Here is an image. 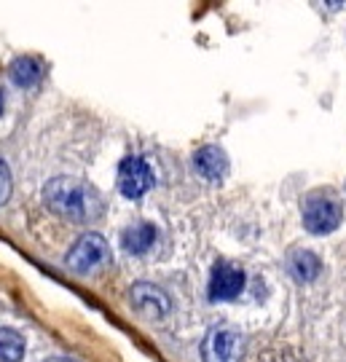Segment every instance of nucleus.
<instances>
[{"label":"nucleus","mask_w":346,"mask_h":362,"mask_svg":"<svg viewBox=\"0 0 346 362\" xmlns=\"http://www.w3.org/2000/svg\"><path fill=\"white\" fill-rule=\"evenodd\" d=\"M43 199L59 218L73 223H91L103 215V196L76 177H54L43 188Z\"/></svg>","instance_id":"1"},{"label":"nucleus","mask_w":346,"mask_h":362,"mask_svg":"<svg viewBox=\"0 0 346 362\" xmlns=\"http://www.w3.org/2000/svg\"><path fill=\"white\" fill-rule=\"evenodd\" d=\"M301 215H304V226L308 233H325L335 231L344 220V202L335 194L333 188H314L311 194H306L304 204H301Z\"/></svg>","instance_id":"2"},{"label":"nucleus","mask_w":346,"mask_h":362,"mask_svg":"<svg viewBox=\"0 0 346 362\" xmlns=\"http://www.w3.org/2000/svg\"><path fill=\"white\" fill-rule=\"evenodd\" d=\"M110 258V250H108V242H105L100 233H86V236H81L73 250L67 252V269L76 274H91L97 272V269H103L105 263Z\"/></svg>","instance_id":"3"},{"label":"nucleus","mask_w":346,"mask_h":362,"mask_svg":"<svg viewBox=\"0 0 346 362\" xmlns=\"http://www.w3.org/2000/svg\"><path fill=\"white\" fill-rule=\"evenodd\" d=\"M244 351V336L231 327H212L202 344L204 362H239Z\"/></svg>","instance_id":"4"},{"label":"nucleus","mask_w":346,"mask_h":362,"mask_svg":"<svg viewBox=\"0 0 346 362\" xmlns=\"http://www.w3.org/2000/svg\"><path fill=\"white\" fill-rule=\"evenodd\" d=\"M118 188L127 199H140L154 188V169L142 156H127L118 164Z\"/></svg>","instance_id":"5"},{"label":"nucleus","mask_w":346,"mask_h":362,"mask_svg":"<svg viewBox=\"0 0 346 362\" xmlns=\"http://www.w3.org/2000/svg\"><path fill=\"white\" fill-rule=\"evenodd\" d=\"M129 298H132L134 309L140 311L142 317H148V320H161L172 309V300H169L167 293L161 287L151 285V282H137L132 287Z\"/></svg>","instance_id":"6"},{"label":"nucleus","mask_w":346,"mask_h":362,"mask_svg":"<svg viewBox=\"0 0 346 362\" xmlns=\"http://www.w3.org/2000/svg\"><path fill=\"white\" fill-rule=\"evenodd\" d=\"M244 290V272L233 263H218L209 276V300H233Z\"/></svg>","instance_id":"7"},{"label":"nucleus","mask_w":346,"mask_h":362,"mask_svg":"<svg viewBox=\"0 0 346 362\" xmlns=\"http://www.w3.org/2000/svg\"><path fill=\"white\" fill-rule=\"evenodd\" d=\"M193 167H196V172L204 180L218 182L229 175V156L218 145H204V148H199L196 156H193Z\"/></svg>","instance_id":"8"},{"label":"nucleus","mask_w":346,"mask_h":362,"mask_svg":"<svg viewBox=\"0 0 346 362\" xmlns=\"http://www.w3.org/2000/svg\"><path fill=\"white\" fill-rule=\"evenodd\" d=\"M154 242H156V228L151 223H145V220L132 223V226H127L124 233H121V247H124L127 252H132V255L148 252V250L154 247Z\"/></svg>","instance_id":"9"},{"label":"nucleus","mask_w":346,"mask_h":362,"mask_svg":"<svg viewBox=\"0 0 346 362\" xmlns=\"http://www.w3.org/2000/svg\"><path fill=\"white\" fill-rule=\"evenodd\" d=\"M287 269L298 282H314L320 276L322 263L311 250H293L287 255Z\"/></svg>","instance_id":"10"},{"label":"nucleus","mask_w":346,"mask_h":362,"mask_svg":"<svg viewBox=\"0 0 346 362\" xmlns=\"http://www.w3.org/2000/svg\"><path fill=\"white\" fill-rule=\"evenodd\" d=\"M8 73H11V81L16 86H22V89H30V86H35L43 76V67H40L38 59H33V57H19V59H13L11 67H8Z\"/></svg>","instance_id":"11"},{"label":"nucleus","mask_w":346,"mask_h":362,"mask_svg":"<svg viewBox=\"0 0 346 362\" xmlns=\"http://www.w3.org/2000/svg\"><path fill=\"white\" fill-rule=\"evenodd\" d=\"M25 354V338L11 327H0V360L19 362Z\"/></svg>","instance_id":"12"},{"label":"nucleus","mask_w":346,"mask_h":362,"mask_svg":"<svg viewBox=\"0 0 346 362\" xmlns=\"http://www.w3.org/2000/svg\"><path fill=\"white\" fill-rule=\"evenodd\" d=\"M8 196H11V172L6 167V161L0 158V207L8 202Z\"/></svg>","instance_id":"13"},{"label":"nucleus","mask_w":346,"mask_h":362,"mask_svg":"<svg viewBox=\"0 0 346 362\" xmlns=\"http://www.w3.org/2000/svg\"><path fill=\"white\" fill-rule=\"evenodd\" d=\"M49 362H78V360H70V357H54V360Z\"/></svg>","instance_id":"14"},{"label":"nucleus","mask_w":346,"mask_h":362,"mask_svg":"<svg viewBox=\"0 0 346 362\" xmlns=\"http://www.w3.org/2000/svg\"><path fill=\"white\" fill-rule=\"evenodd\" d=\"M0 113H3V91H0Z\"/></svg>","instance_id":"15"}]
</instances>
